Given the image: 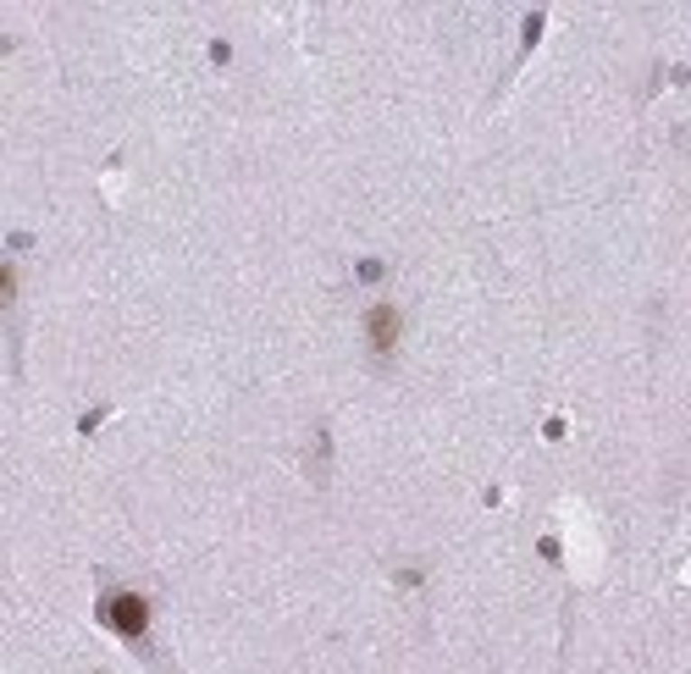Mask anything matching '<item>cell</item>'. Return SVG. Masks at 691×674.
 Listing matches in <instances>:
<instances>
[{
    "instance_id": "cell-1",
    "label": "cell",
    "mask_w": 691,
    "mask_h": 674,
    "mask_svg": "<svg viewBox=\"0 0 691 674\" xmlns=\"http://www.w3.org/2000/svg\"><path fill=\"white\" fill-rule=\"evenodd\" d=\"M100 619L111 624L116 636H127V642H139V636L150 631V603H144V597H134V592H116V597H106Z\"/></svg>"
},
{
    "instance_id": "cell-2",
    "label": "cell",
    "mask_w": 691,
    "mask_h": 674,
    "mask_svg": "<svg viewBox=\"0 0 691 674\" xmlns=\"http://www.w3.org/2000/svg\"><path fill=\"white\" fill-rule=\"evenodd\" d=\"M399 327H404V316H399V309H393V304H376L371 316H365L371 348H376V354H393V348H399Z\"/></svg>"
}]
</instances>
